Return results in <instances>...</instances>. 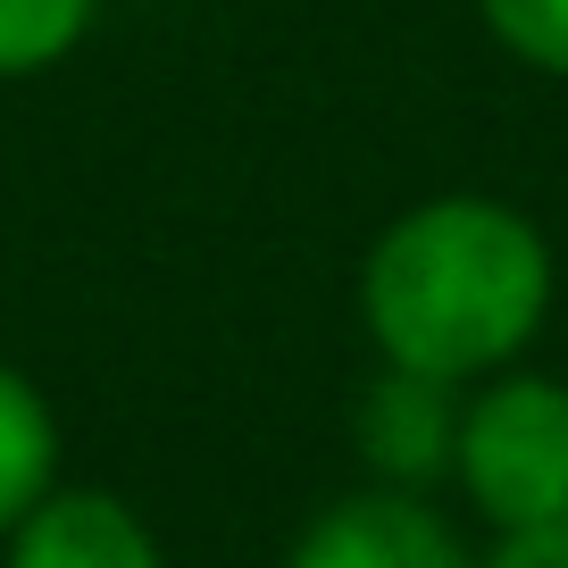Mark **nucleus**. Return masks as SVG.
I'll use <instances>...</instances> for the list:
<instances>
[{"label":"nucleus","instance_id":"1","mask_svg":"<svg viewBox=\"0 0 568 568\" xmlns=\"http://www.w3.org/2000/svg\"><path fill=\"white\" fill-rule=\"evenodd\" d=\"M560 302V251L510 193H426L368 234L352 276V318L376 368L435 385H485L544 343Z\"/></svg>","mask_w":568,"mask_h":568},{"label":"nucleus","instance_id":"2","mask_svg":"<svg viewBox=\"0 0 568 568\" xmlns=\"http://www.w3.org/2000/svg\"><path fill=\"white\" fill-rule=\"evenodd\" d=\"M452 494L468 501L485 535L568 518V376L518 359V368L460 393Z\"/></svg>","mask_w":568,"mask_h":568},{"label":"nucleus","instance_id":"3","mask_svg":"<svg viewBox=\"0 0 568 568\" xmlns=\"http://www.w3.org/2000/svg\"><path fill=\"white\" fill-rule=\"evenodd\" d=\"M276 568H477V544L452 527L435 494H402V485H368L318 501L293 527Z\"/></svg>","mask_w":568,"mask_h":568},{"label":"nucleus","instance_id":"4","mask_svg":"<svg viewBox=\"0 0 568 568\" xmlns=\"http://www.w3.org/2000/svg\"><path fill=\"white\" fill-rule=\"evenodd\" d=\"M452 435H460V385L409 368H376L352 402V460L368 485L444 494L452 485Z\"/></svg>","mask_w":568,"mask_h":568},{"label":"nucleus","instance_id":"5","mask_svg":"<svg viewBox=\"0 0 568 568\" xmlns=\"http://www.w3.org/2000/svg\"><path fill=\"white\" fill-rule=\"evenodd\" d=\"M0 568H168V544L125 494L59 477L0 535Z\"/></svg>","mask_w":568,"mask_h":568},{"label":"nucleus","instance_id":"6","mask_svg":"<svg viewBox=\"0 0 568 568\" xmlns=\"http://www.w3.org/2000/svg\"><path fill=\"white\" fill-rule=\"evenodd\" d=\"M59 477H68V435H59L51 393L18 359H0V535L18 527Z\"/></svg>","mask_w":568,"mask_h":568},{"label":"nucleus","instance_id":"7","mask_svg":"<svg viewBox=\"0 0 568 568\" xmlns=\"http://www.w3.org/2000/svg\"><path fill=\"white\" fill-rule=\"evenodd\" d=\"M101 26V0H0V84L68 68Z\"/></svg>","mask_w":568,"mask_h":568},{"label":"nucleus","instance_id":"8","mask_svg":"<svg viewBox=\"0 0 568 568\" xmlns=\"http://www.w3.org/2000/svg\"><path fill=\"white\" fill-rule=\"evenodd\" d=\"M477 26L494 34V51L518 59L527 75L568 84V0H477Z\"/></svg>","mask_w":568,"mask_h":568},{"label":"nucleus","instance_id":"9","mask_svg":"<svg viewBox=\"0 0 568 568\" xmlns=\"http://www.w3.org/2000/svg\"><path fill=\"white\" fill-rule=\"evenodd\" d=\"M477 568H568V518H551V527H518V535H485Z\"/></svg>","mask_w":568,"mask_h":568}]
</instances>
